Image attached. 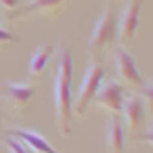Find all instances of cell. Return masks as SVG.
<instances>
[{"label": "cell", "mask_w": 153, "mask_h": 153, "mask_svg": "<svg viewBox=\"0 0 153 153\" xmlns=\"http://www.w3.org/2000/svg\"><path fill=\"white\" fill-rule=\"evenodd\" d=\"M72 76H74V61L72 53L65 50L61 53L59 67H57V76H56V111H57V122L59 129L63 133L72 131Z\"/></svg>", "instance_id": "cell-1"}, {"label": "cell", "mask_w": 153, "mask_h": 153, "mask_svg": "<svg viewBox=\"0 0 153 153\" xmlns=\"http://www.w3.org/2000/svg\"><path fill=\"white\" fill-rule=\"evenodd\" d=\"M105 76V68L103 65L100 63H92L89 68H87L85 76H83V81L79 87V94H78V100H76V107H72V113L74 114H83L87 105L91 103V100L94 98L98 87L102 85V79Z\"/></svg>", "instance_id": "cell-2"}, {"label": "cell", "mask_w": 153, "mask_h": 153, "mask_svg": "<svg viewBox=\"0 0 153 153\" xmlns=\"http://www.w3.org/2000/svg\"><path fill=\"white\" fill-rule=\"evenodd\" d=\"M114 31H116V7L109 2L107 7L103 9V13L100 15V19L96 20L94 30L89 37V46L92 48V52L94 53L100 52L114 37Z\"/></svg>", "instance_id": "cell-3"}, {"label": "cell", "mask_w": 153, "mask_h": 153, "mask_svg": "<svg viewBox=\"0 0 153 153\" xmlns=\"http://www.w3.org/2000/svg\"><path fill=\"white\" fill-rule=\"evenodd\" d=\"M124 98H126L124 89L116 81H105V83H102L100 87H98V91H96L92 100H96L102 107L109 109L111 113L118 114L120 111H122Z\"/></svg>", "instance_id": "cell-4"}, {"label": "cell", "mask_w": 153, "mask_h": 153, "mask_svg": "<svg viewBox=\"0 0 153 153\" xmlns=\"http://www.w3.org/2000/svg\"><path fill=\"white\" fill-rule=\"evenodd\" d=\"M140 9H142V0H127V4L120 17V39L131 41L140 22Z\"/></svg>", "instance_id": "cell-5"}, {"label": "cell", "mask_w": 153, "mask_h": 153, "mask_svg": "<svg viewBox=\"0 0 153 153\" xmlns=\"http://www.w3.org/2000/svg\"><path fill=\"white\" fill-rule=\"evenodd\" d=\"M116 70L127 83H133V85H138V87L146 85V81L142 79V76L137 68V63H135L133 56L127 53L126 48H122V46L116 48Z\"/></svg>", "instance_id": "cell-6"}, {"label": "cell", "mask_w": 153, "mask_h": 153, "mask_svg": "<svg viewBox=\"0 0 153 153\" xmlns=\"http://www.w3.org/2000/svg\"><path fill=\"white\" fill-rule=\"evenodd\" d=\"M6 135L15 137L17 140H20L26 148H30L35 153H57V149L53 148L45 137H41L39 133H33V131H28V129H7Z\"/></svg>", "instance_id": "cell-7"}, {"label": "cell", "mask_w": 153, "mask_h": 153, "mask_svg": "<svg viewBox=\"0 0 153 153\" xmlns=\"http://www.w3.org/2000/svg\"><path fill=\"white\" fill-rule=\"evenodd\" d=\"M122 113H124V120L126 126L131 133H135V129L140 126L142 116H144V102L138 94H131L127 98H124L122 103Z\"/></svg>", "instance_id": "cell-8"}, {"label": "cell", "mask_w": 153, "mask_h": 153, "mask_svg": "<svg viewBox=\"0 0 153 153\" xmlns=\"http://www.w3.org/2000/svg\"><path fill=\"white\" fill-rule=\"evenodd\" d=\"M109 149L111 153H124V129L120 124V118L114 114L109 120Z\"/></svg>", "instance_id": "cell-9"}, {"label": "cell", "mask_w": 153, "mask_h": 153, "mask_svg": "<svg viewBox=\"0 0 153 153\" xmlns=\"http://www.w3.org/2000/svg\"><path fill=\"white\" fill-rule=\"evenodd\" d=\"M35 94V89L30 85H19V83H11L6 87V96L7 100H11L15 105H26Z\"/></svg>", "instance_id": "cell-10"}, {"label": "cell", "mask_w": 153, "mask_h": 153, "mask_svg": "<svg viewBox=\"0 0 153 153\" xmlns=\"http://www.w3.org/2000/svg\"><path fill=\"white\" fill-rule=\"evenodd\" d=\"M52 52H53V48H52L50 45H48V46L37 48L35 53H33V56H31V59H30L28 72L33 74V76H41V72L45 70L46 63H48V59H50V56H52Z\"/></svg>", "instance_id": "cell-11"}, {"label": "cell", "mask_w": 153, "mask_h": 153, "mask_svg": "<svg viewBox=\"0 0 153 153\" xmlns=\"http://www.w3.org/2000/svg\"><path fill=\"white\" fill-rule=\"evenodd\" d=\"M65 0H30L26 6V11H37V9H52L57 7Z\"/></svg>", "instance_id": "cell-12"}, {"label": "cell", "mask_w": 153, "mask_h": 153, "mask_svg": "<svg viewBox=\"0 0 153 153\" xmlns=\"http://www.w3.org/2000/svg\"><path fill=\"white\" fill-rule=\"evenodd\" d=\"M6 144H7V148H9L11 153H35V151H31L30 148H26L20 140H15V138H7Z\"/></svg>", "instance_id": "cell-13"}, {"label": "cell", "mask_w": 153, "mask_h": 153, "mask_svg": "<svg viewBox=\"0 0 153 153\" xmlns=\"http://www.w3.org/2000/svg\"><path fill=\"white\" fill-rule=\"evenodd\" d=\"M13 39H15V35L11 33V31L0 26V42H7V41H13Z\"/></svg>", "instance_id": "cell-14"}, {"label": "cell", "mask_w": 153, "mask_h": 153, "mask_svg": "<svg viewBox=\"0 0 153 153\" xmlns=\"http://www.w3.org/2000/svg\"><path fill=\"white\" fill-rule=\"evenodd\" d=\"M19 4V0H0V6H2L4 9H7V11H11V9H15Z\"/></svg>", "instance_id": "cell-15"}, {"label": "cell", "mask_w": 153, "mask_h": 153, "mask_svg": "<svg viewBox=\"0 0 153 153\" xmlns=\"http://www.w3.org/2000/svg\"><path fill=\"white\" fill-rule=\"evenodd\" d=\"M151 92H153L151 83H146V85H144V96H146V100H148L149 105H151Z\"/></svg>", "instance_id": "cell-16"}]
</instances>
